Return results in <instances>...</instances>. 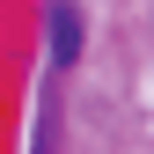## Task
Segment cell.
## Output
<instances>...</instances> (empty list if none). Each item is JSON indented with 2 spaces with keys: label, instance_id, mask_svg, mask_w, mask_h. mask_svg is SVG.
<instances>
[{
  "label": "cell",
  "instance_id": "obj_1",
  "mask_svg": "<svg viewBox=\"0 0 154 154\" xmlns=\"http://www.w3.org/2000/svg\"><path fill=\"white\" fill-rule=\"evenodd\" d=\"M44 29H51V66H73V59H81V8H73V0H51Z\"/></svg>",
  "mask_w": 154,
  "mask_h": 154
}]
</instances>
